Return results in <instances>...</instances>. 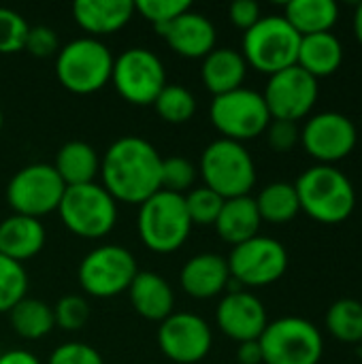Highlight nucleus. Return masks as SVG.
<instances>
[{
    "mask_svg": "<svg viewBox=\"0 0 362 364\" xmlns=\"http://www.w3.org/2000/svg\"><path fill=\"white\" fill-rule=\"evenodd\" d=\"M113 60L111 49L100 38L81 36L58 49L55 77L70 94L87 96L111 81Z\"/></svg>",
    "mask_w": 362,
    "mask_h": 364,
    "instance_id": "3",
    "label": "nucleus"
},
{
    "mask_svg": "<svg viewBox=\"0 0 362 364\" xmlns=\"http://www.w3.org/2000/svg\"><path fill=\"white\" fill-rule=\"evenodd\" d=\"M183 203H186V211H188L192 226H213L222 211L224 198L215 194L213 190L201 186L183 194Z\"/></svg>",
    "mask_w": 362,
    "mask_h": 364,
    "instance_id": "33",
    "label": "nucleus"
},
{
    "mask_svg": "<svg viewBox=\"0 0 362 364\" xmlns=\"http://www.w3.org/2000/svg\"><path fill=\"white\" fill-rule=\"evenodd\" d=\"M162 156L143 136H122L100 158L102 188L126 205H141L160 192Z\"/></svg>",
    "mask_w": 362,
    "mask_h": 364,
    "instance_id": "1",
    "label": "nucleus"
},
{
    "mask_svg": "<svg viewBox=\"0 0 362 364\" xmlns=\"http://www.w3.org/2000/svg\"><path fill=\"white\" fill-rule=\"evenodd\" d=\"M228 284H230L228 262L224 256L213 254V252L192 256L181 267V273H179L181 290L196 301L220 296L224 290H228Z\"/></svg>",
    "mask_w": 362,
    "mask_h": 364,
    "instance_id": "19",
    "label": "nucleus"
},
{
    "mask_svg": "<svg viewBox=\"0 0 362 364\" xmlns=\"http://www.w3.org/2000/svg\"><path fill=\"white\" fill-rule=\"evenodd\" d=\"M9 320H11V328L15 331V335L28 341L47 337L55 326L53 309L45 301L28 299V296L9 311Z\"/></svg>",
    "mask_w": 362,
    "mask_h": 364,
    "instance_id": "29",
    "label": "nucleus"
},
{
    "mask_svg": "<svg viewBox=\"0 0 362 364\" xmlns=\"http://www.w3.org/2000/svg\"><path fill=\"white\" fill-rule=\"evenodd\" d=\"M262 364H320L324 339L318 326L299 316L277 318L260 335Z\"/></svg>",
    "mask_w": 362,
    "mask_h": 364,
    "instance_id": "7",
    "label": "nucleus"
},
{
    "mask_svg": "<svg viewBox=\"0 0 362 364\" xmlns=\"http://www.w3.org/2000/svg\"><path fill=\"white\" fill-rule=\"evenodd\" d=\"M28 275L21 262L0 254V314H9L19 301L26 299Z\"/></svg>",
    "mask_w": 362,
    "mask_h": 364,
    "instance_id": "32",
    "label": "nucleus"
},
{
    "mask_svg": "<svg viewBox=\"0 0 362 364\" xmlns=\"http://www.w3.org/2000/svg\"><path fill=\"white\" fill-rule=\"evenodd\" d=\"M237 364H262L260 341H243L237 348Z\"/></svg>",
    "mask_w": 362,
    "mask_h": 364,
    "instance_id": "42",
    "label": "nucleus"
},
{
    "mask_svg": "<svg viewBox=\"0 0 362 364\" xmlns=\"http://www.w3.org/2000/svg\"><path fill=\"white\" fill-rule=\"evenodd\" d=\"M260 224L262 220H260L256 200L252 196H239V198L224 200L213 228L224 243L235 247L258 237Z\"/></svg>",
    "mask_w": 362,
    "mask_h": 364,
    "instance_id": "24",
    "label": "nucleus"
},
{
    "mask_svg": "<svg viewBox=\"0 0 362 364\" xmlns=\"http://www.w3.org/2000/svg\"><path fill=\"white\" fill-rule=\"evenodd\" d=\"M111 83L126 102L147 107L154 105L169 81L164 64L154 51L145 47H130L113 60Z\"/></svg>",
    "mask_w": 362,
    "mask_h": 364,
    "instance_id": "12",
    "label": "nucleus"
},
{
    "mask_svg": "<svg viewBox=\"0 0 362 364\" xmlns=\"http://www.w3.org/2000/svg\"><path fill=\"white\" fill-rule=\"evenodd\" d=\"M228 17H230L233 26H237L239 30L247 32L252 26H256L260 21L262 15H260L258 2H254V0H237V2L230 4Z\"/></svg>",
    "mask_w": 362,
    "mask_h": 364,
    "instance_id": "41",
    "label": "nucleus"
},
{
    "mask_svg": "<svg viewBox=\"0 0 362 364\" xmlns=\"http://www.w3.org/2000/svg\"><path fill=\"white\" fill-rule=\"evenodd\" d=\"M301 211L314 222L333 226L346 222L356 209V190L346 173L337 166L316 164L294 183Z\"/></svg>",
    "mask_w": 362,
    "mask_h": 364,
    "instance_id": "2",
    "label": "nucleus"
},
{
    "mask_svg": "<svg viewBox=\"0 0 362 364\" xmlns=\"http://www.w3.org/2000/svg\"><path fill=\"white\" fill-rule=\"evenodd\" d=\"M45 239L47 232L41 220L13 213L0 222V254L15 262L23 264L38 256L45 247Z\"/></svg>",
    "mask_w": 362,
    "mask_h": 364,
    "instance_id": "22",
    "label": "nucleus"
},
{
    "mask_svg": "<svg viewBox=\"0 0 362 364\" xmlns=\"http://www.w3.org/2000/svg\"><path fill=\"white\" fill-rule=\"evenodd\" d=\"M134 13L132 0H77L73 4L75 21L92 38L122 30Z\"/></svg>",
    "mask_w": 362,
    "mask_h": 364,
    "instance_id": "21",
    "label": "nucleus"
},
{
    "mask_svg": "<svg viewBox=\"0 0 362 364\" xmlns=\"http://www.w3.org/2000/svg\"><path fill=\"white\" fill-rule=\"evenodd\" d=\"M128 299L132 309L149 322H164L175 307V294L171 284L154 273V271H139L128 288Z\"/></svg>",
    "mask_w": 362,
    "mask_h": 364,
    "instance_id": "20",
    "label": "nucleus"
},
{
    "mask_svg": "<svg viewBox=\"0 0 362 364\" xmlns=\"http://www.w3.org/2000/svg\"><path fill=\"white\" fill-rule=\"evenodd\" d=\"M299 47L301 34L284 19V15H267L243 34L241 55L247 66L271 77L297 66Z\"/></svg>",
    "mask_w": 362,
    "mask_h": 364,
    "instance_id": "6",
    "label": "nucleus"
},
{
    "mask_svg": "<svg viewBox=\"0 0 362 364\" xmlns=\"http://www.w3.org/2000/svg\"><path fill=\"white\" fill-rule=\"evenodd\" d=\"M58 215L66 230L81 239H102L117 222V200L98 183L66 188Z\"/></svg>",
    "mask_w": 362,
    "mask_h": 364,
    "instance_id": "8",
    "label": "nucleus"
},
{
    "mask_svg": "<svg viewBox=\"0 0 362 364\" xmlns=\"http://www.w3.org/2000/svg\"><path fill=\"white\" fill-rule=\"evenodd\" d=\"M247 68L250 66L241 51L233 47H215L207 58H203L201 79L213 96H222L243 87Z\"/></svg>",
    "mask_w": 362,
    "mask_h": 364,
    "instance_id": "23",
    "label": "nucleus"
},
{
    "mask_svg": "<svg viewBox=\"0 0 362 364\" xmlns=\"http://www.w3.org/2000/svg\"><path fill=\"white\" fill-rule=\"evenodd\" d=\"M318 79H314L299 66H290L271 75L262 92L271 119H286L294 124L309 117L318 102Z\"/></svg>",
    "mask_w": 362,
    "mask_h": 364,
    "instance_id": "15",
    "label": "nucleus"
},
{
    "mask_svg": "<svg viewBox=\"0 0 362 364\" xmlns=\"http://www.w3.org/2000/svg\"><path fill=\"white\" fill-rule=\"evenodd\" d=\"M154 107L160 119L166 124H186L196 113V98L188 87L179 83H166L154 100Z\"/></svg>",
    "mask_w": 362,
    "mask_h": 364,
    "instance_id": "31",
    "label": "nucleus"
},
{
    "mask_svg": "<svg viewBox=\"0 0 362 364\" xmlns=\"http://www.w3.org/2000/svg\"><path fill=\"white\" fill-rule=\"evenodd\" d=\"M354 34H356L358 43L362 45V2L356 6V11H354Z\"/></svg>",
    "mask_w": 362,
    "mask_h": 364,
    "instance_id": "44",
    "label": "nucleus"
},
{
    "mask_svg": "<svg viewBox=\"0 0 362 364\" xmlns=\"http://www.w3.org/2000/svg\"><path fill=\"white\" fill-rule=\"evenodd\" d=\"M0 364H41V360L28 350H9L0 354Z\"/></svg>",
    "mask_w": 362,
    "mask_h": 364,
    "instance_id": "43",
    "label": "nucleus"
},
{
    "mask_svg": "<svg viewBox=\"0 0 362 364\" xmlns=\"http://www.w3.org/2000/svg\"><path fill=\"white\" fill-rule=\"evenodd\" d=\"M2 126H4V115H2V109H0V132H2Z\"/></svg>",
    "mask_w": 362,
    "mask_h": 364,
    "instance_id": "45",
    "label": "nucleus"
},
{
    "mask_svg": "<svg viewBox=\"0 0 362 364\" xmlns=\"http://www.w3.org/2000/svg\"><path fill=\"white\" fill-rule=\"evenodd\" d=\"M137 273L139 267L132 252L122 245L107 243L83 256L77 279L87 296L113 299L122 292H128Z\"/></svg>",
    "mask_w": 362,
    "mask_h": 364,
    "instance_id": "9",
    "label": "nucleus"
},
{
    "mask_svg": "<svg viewBox=\"0 0 362 364\" xmlns=\"http://www.w3.org/2000/svg\"><path fill=\"white\" fill-rule=\"evenodd\" d=\"M158 348L173 364H198L213 348V333L201 316L173 311L158 326Z\"/></svg>",
    "mask_w": 362,
    "mask_h": 364,
    "instance_id": "16",
    "label": "nucleus"
},
{
    "mask_svg": "<svg viewBox=\"0 0 362 364\" xmlns=\"http://www.w3.org/2000/svg\"><path fill=\"white\" fill-rule=\"evenodd\" d=\"M23 49L34 58H49L58 53V34L47 26H30Z\"/></svg>",
    "mask_w": 362,
    "mask_h": 364,
    "instance_id": "40",
    "label": "nucleus"
},
{
    "mask_svg": "<svg viewBox=\"0 0 362 364\" xmlns=\"http://www.w3.org/2000/svg\"><path fill=\"white\" fill-rule=\"evenodd\" d=\"M267 134V143L273 151L277 154H288L297 147V143L301 141V130L299 124L294 122H286V119H271V124L265 130Z\"/></svg>",
    "mask_w": 362,
    "mask_h": 364,
    "instance_id": "39",
    "label": "nucleus"
},
{
    "mask_svg": "<svg viewBox=\"0 0 362 364\" xmlns=\"http://www.w3.org/2000/svg\"><path fill=\"white\" fill-rule=\"evenodd\" d=\"M284 19L301 34L331 32L339 21V6L335 0H292L284 9Z\"/></svg>",
    "mask_w": 362,
    "mask_h": 364,
    "instance_id": "27",
    "label": "nucleus"
},
{
    "mask_svg": "<svg viewBox=\"0 0 362 364\" xmlns=\"http://www.w3.org/2000/svg\"><path fill=\"white\" fill-rule=\"evenodd\" d=\"M230 279L241 288H262L280 282L288 271V250L271 237H254L235 245L226 258Z\"/></svg>",
    "mask_w": 362,
    "mask_h": 364,
    "instance_id": "13",
    "label": "nucleus"
},
{
    "mask_svg": "<svg viewBox=\"0 0 362 364\" xmlns=\"http://www.w3.org/2000/svg\"><path fill=\"white\" fill-rule=\"evenodd\" d=\"M361 363H362V343H361Z\"/></svg>",
    "mask_w": 362,
    "mask_h": 364,
    "instance_id": "46",
    "label": "nucleus"
},
{
    "mask_svg": "<svg viewBox=\"0 0 362 364\" xmlns=\"http://www.w3.org/2000/svg\"><path fill=\"white\" fill-rule=\"evenodd\" d=\"M260 220L282 226L292 222L301 213V203L294 183L288 181H273L260 190V194L254 198Z\"/></svg>",
    "mask_w": 362,
    "mask_h": 364,
    "instance_id": "28",
    "label": "nucleus"
},
{
    "mask_svg": "<svg viewBox=\"0 0 362 364\" xmlns=\"http://www.w3.org/2000/svg\"><path fill=\"white\" fill-rule=\"evenodd\" d=\"M192 4L188 0H139L134 2V11L147 19L154 28L166 26L186 11H190Z\"/></svg>",
    "mask_w": 362,
    "mask_h": 364,
    "instance_id": "37",
    "label": "nucleus"
},
{
    "mask_svg": "<svg viewBox=\"0 0 362 364\" xmlns=\"http://www.w3.org/2000/svg\"><path fill=\"white\" fill-rule=\"evenodd\" d=\"M66 192L53 164L34 162L19 168L6 183V203L17 215L41 220L58 211Z\"/></svg>",
    "mask_w": 362,
    "mask_h": 364,
    "instance_id": "11",
    "label": "nucleus"
},
{
    "mask_svg": "<svg viewBox=\"0 0 362 364\" xmlns=\"http://www.w3.org/2000/svg\"><path fill=\"white\" fill-rule=\"evenodd\" d=\"M198 173L205 188L220 194L224 200L250 196L256 186V164L243 143L218 139L203 149Z\"/></svg>",
    "mask_w": 362,
    "mask_h": 364,
    "instance_id": "4",
    "label": "nucleus"
},
{
    "mask_svg": "<svg viewBox=\"0 0 362 364\" xmlns=\"http://www.w3.org/2000/svg\"><path fill=\"white\" fill-rule=\"evenodd\" d=\"M47 364H105L98 350H94L87 343L70 341L58 346L51 354Z\"/></svg>",
    "mask_w": 362,
    "mask_h": 364,
    "instance_id": "38",
    "label": "nucleus"
},
{
    "mask_svg": "<svg viewBox=\"0 0 362 364\" xmlns=\"http://www.w3.org/2000/svg\"><path fill=\"white\" fill-rule=\"evenodd\" d=\"M53 320L55 326H60L66 333L81 331L90 320V305L79 294H66L62 296L53 307Z\"/></svg>",
    "mask_w": 362,
    "mask_h": 364,
    "instance_id": "35",
    "label": "nucleus"
},
{
    "mask_svg": "<svg viewBox=\"0 0 362 364\" xmlns=\"http://www.w3.org/2000/svg\"><path fill=\"white\" fill-rule=\"evenodd\" d=\"M137 230L143 245L156 254H173L188 241L192 222L183 196L160 190L139 205Z\"/></svg>",
    "mask_w": 362,
    "mask_h": 364,
    "instance_id": "5",
    "label": "nucleus"
},
{
    "mask_svg": "<svg viewBox=\"0 0 362 364\" xmlns=\"http://www.w3.org/2000/svg\"><path fill=\"white\" fill-rule=\"evenodd\" d=\"M344 64V45L333 32L301 36L297 66L303 68L314 79H324L335 75Z\"/></svg>",
    "mask_w": 362,
    "mask_h": 364,
    "instance_id": "25",
    "label": "nucleus"
},
{
    "mask_svg": "<svg viewBox=\"0 0 362 364\" xmlns=\"http://www.w3.org/2000/svg\"><path fill=\"white\" fill-rule=\"evenodd\" d=\"M209 117L222 139L237 143H245L265 134L267 126L271 124V113L262 94L247 87L213 96Z\"/></svg>",
    "mask_w": 362,
    "mask_h": 364,
    "instance_id": "10",
    "label": "nucleus"
},
{
    "mask_svg": "<svg viewBox=\"0 0 362 364\" xmlns=\"http://www.w3.org/2000/svg\"><path fill=\"white\" fill-rule=\"evenodd\" d=\"M301 143L318 164L335 166L356 149L358 130L348 115L322 111L305 122L301 130Z\"/></svg>",
    "mask_w": 362,
    "mask_h": 364,
    "instance_id": "14",
    "label": "nucleus"
},
{
    "mask_svg": "<svg viewBox=\"0 0 362 364\" xmlns=\"http://www.w3.org/2000/svg\"><path fill=\"white\" fill-rule=\"evenodd\" d=\"M215 324L218 328L233 341H258L269 324L265 303L247 292H226L215 309Z\"/></svg>",
    "mask_w": 362,
    "mask_h": 364,
    "instance_id": "17",
    "label": "nucleus"
},
{
    "mask_svg": "<svg viewBox=\"0 0 362 364\" xmlns=\"http://www.w3.org/2000/svg\"><path fill=\"white\" fill-rule=\"evenodd\" d=\"M198 175V168L181 156L173 158H162V168H160V190L173 192V194H188L190 188L194 186Z\"/></svg>",
    "mask_w": 362,
    "mask_h": 364,
    "instance_id": "34",
    "label": "nucleus"
},
{
    "mask_svg": "<svg viewBox=\"0 0 362 364\" xmlns=\"http://www.w3.org/2000/svg\"><path fill=\"white\" fill-rule=\"evenodd\" d=\"M28 30V21L17 11L0 6V53L11 55L23 51Z\"/></svg>",
    "mask_w": 362,
    "mask_h": 364,
    "instance_id": "36",
    "label": "nucleus"
},
{
    "mask_svg": "<svg viewBox=\"0 0 362 364\" xmlns=\"http://www.w3.org/2000/svg\"><path fill=\"white\" fill-rule=\"evenodd\" d=\"M53 168L66 188L94 183L100 173V156L85 141H68L58 149Z\"/></svg>",
    "mask_w": 362,
    "mask_h": 364,
    "instance_id": "26",
    "label": "nucleus"
},
{
    "mask_svg": "<svg viewBox=\"0 0 362 364\" xmlns=\"http://www.w3.org/2000/svg\"><path fill=\"white\" fill-rule=\"evenodd\" d=\"M166 45L181 58L188 60H203L215 49L218 32L209 17L196 11H186L177 19L166 26L154 28Z\"/></svg>",
    "mask_w": 362,
    "mask_h": 364,
    "instance_id": "18",
    "label": "nucleus"
},
{
    "mask_svg": "<svg viewBox=\"0 0 362 364\" xmlns=\"http://www.w3.org/2000/svg\"><path fill=\"white\" fill-rule=\"evenodd\" d=\"M326 331L339 343H362V303L356 299H339L326 309Z\"/></svg>",
    "mask_w": 362,
    "mask_h": 364,
    "instance_id": "30",
    "label": "nucleus"
}]
</instances>
